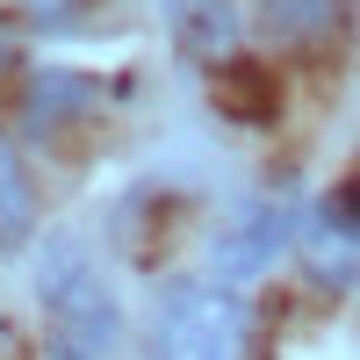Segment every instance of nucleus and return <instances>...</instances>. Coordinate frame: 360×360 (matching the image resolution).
<instances>
[{
	"label": "nucleus",
	"mask_w": 360,
	"mask_h": 360,
	"mask_svg": "<svg viewBox=\"0 0 360 360\" xmlns=\"http://www.w3.org/2000/svg\"><path fill=\"white\" fill-rule=\"evenodd\" d=\"M37 231V188H29V166L15 159V144L0 137V252L22 245Z\"/></svg>",
	"instance_id": "7"
},
{
	"label": "nucleus",
	"mask_w": 360,
	"mask_h": 360,
	"mask_svg": "<svg viewBox=\"0 0 360 360\" xmlns=\"http://www.w3.org/2000/svg\"><path fill=\"white\" fill-rule=\"evenodd\" d=\"M245 346V303L224 281H180L152 317V353L144 360H238Z\"/></svg>",
	"instance_id": "2"
},
{
	"label": "nucleus",
	"mask_w": 360,
	"mask_h": 360,
	"mask_svg": "<svg viewBox=\"0 0 360 360\" xmlns=\"http://www.w3.org/2000/svg\"><path fill=\"white\" fill-rule=\"evenodd\" d=\"M22 8H29V15H44V22H65V15H72V0H22Z\"/></svg>",
	"instance_id": "9"
},
{
	"label": "nucleus",
	"mask_w": 360,
	"mask_h": 360,
	"mask_svg": "<svg viewBox=\"0 0 360 360\" xmlns=\"http://www.w3.org/2000/svg\"><path fill=\"white\" fill-rule=\"evenodd\" d=\"M37 310H44L51 360H115V346H123L115 281L86 259V245H51L44 281H37Z\"/></svg>",
	"instance_id": "1"
},
{
	"label": "nucleus",
	"mask_w": 360,
	"mask_h": 360,
	"mask_svg": "<svg viewBox=\"0 0 360 360\" xmlns=\"http://www.w3.org/2000/svg\"><path fill=\"white\" fill-rule=\"evenodd\" d=\"M346 15V0H266V37H281V44H317V37H332Z\"/></svg>",
	"instance_id": "8"
},
{
	"label": "nucleus",
	"mask_w": 360,
	"mask_h": 360,
	"mask_svg": "<svg viewBox=\"0 0 360 360\" xmlns=\"http://www.w3.org/2000/svg\"><path fill=\"white\" fill-rule=\"evenodd\" d=\"M29 130L37 137H58V130H72L79 115H94L101 108V86L86 79V72H65V65H44L37 79H29Z\"/></svg>",
	"instance_id": "5"
},
{
	"label": "nucleus",
	"mask_w": 360,
	"mask_h": 360,
	"mask_svg": "<svg viewBox=\"0 0 360 360\" xmlns=\"http://www.w3.org/2000/svg\"><path fill=\"white\" fill-rule=\"evenodd\" d=\"M295 252H303L310 281H324V288H353L360 281V173L346 180V188H332L303 217Z\"/></svg>",
	"instance_id": "3"
},
{
	"label": "nucleus",
	"mask_w": 360,
	"mask_h": 360,
	"mask_svg": "<svg viewBox=\"0 0 360 360\" xmlns=\"http://www.w3.org/2000/svg\"><path fill=\"white\" fill-rule=\"evenodd\" d=\"M166 15H173V37L188 58H224L238 44V8L231 0H166Z\"/></svg>",
	"instance_id": "6"
},
{
	"label": "nucleus",
	"mask_w": 360,
	"mask_h": 360,
	"mask_svg": "<svg viewBox=\"0 0 360 360\" xmlns=\"http://www.w3.org/2000/svg\"><path fill=\"white\" fill-rule=\"evenodd\" d=\"M295 231H303V209H295L288 195H259V202H245V209H238V217L217 231V245H209L217 281H252L259 266H274V252L288 245Z\"/></svg>",
	"instance_id": "4"
}]
</instances>
